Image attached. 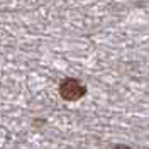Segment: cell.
<instances>
[{
	"instance_id": "cell-1",
	"label": "cell",
	"mask_w": 149,
	"mask_h": 149,
	"mask_svg": "<svg viewBox=\"0 0 149 149\" xmlns=\"http://www.w3.org/2000/svg\"><path fill=\"white\" fill-rule=\"evenodd\" d=\"M58 92H59V97L63 100L76 102V100L83 98L88 90H86V85L81 83L78 78H65L58 86Z\"/></svg>"
},
{
	"instance_id": "cell-2",
	"label": "cell",
	"mask_w": 149,
	"mask_h": 149,
	"mask_svg": "<svg viewBox=\"0 0 149 149\" xmlns=\"http://www.w3.org/2000/svg\"><path fill=\"white\" fill-rule=\"evenodd\" d=\"M112 149H132V148L127 146V144H117V146H113Z\"/></svg>"
}]
</instances>
